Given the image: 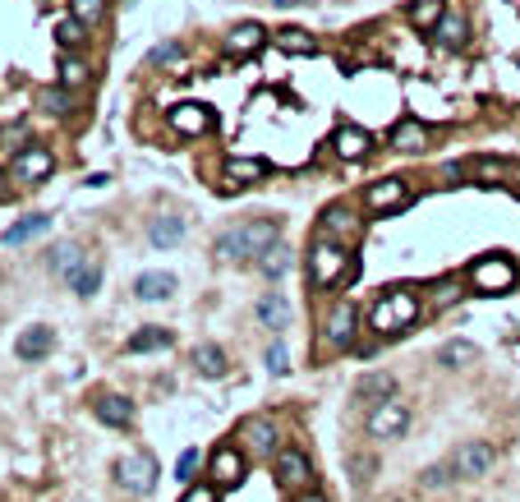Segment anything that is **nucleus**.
Masks as SVG:
<instances>
[{
	"label": "nucleus",
	"mask_w": 520,
	"mask_h": 502,
	"mask_svg": "<svg viewBox=\"0 0 520 502\" xmlns=\"http://www.w3.org/2000/svg\"><path fill=\"white\" fill-rule=\"evenodd\" d=\"M272 245H281V217H258V222H244L235 231H222L216 235V254L222 258H263Z\"/></svg>",
	"instance_id": "1"
},
{
	"label": "nucleus",
	"mask_w": 520,
	"mask_h": 502,
	"mask_svg": "<svg viewBox=\"0 0 520 502\" xmlns=\"http://www.w3.org/2000/svg\"><path fill=\"white\" fill-rule=\"evenodd\" d=\"M354 272H360V263L345 254V245L318 235L313 249H309V286H313V290H332V286H341V281L354 277Z\"/></svg>",
	"instance_id": "2"
},
{
	"label": "nucleus",
	"mask_w": 520,
	"mask_h": 502,
	"mask_svg": "<svg viewBox=\"0 0 520 502\" xmlns=\"http://www.w3.org/2000/svg\"><path fill=\"white\" fill-rule=\"evenodd\" d=\"M415 319H419V300H415V290L396 286V290H387V296H382V300L373 304L369 328H373L378 336H401V332L415 328Z\"/></svg>",
	"instance_id": "3"
},
{
	"label": "nucleus",
	"mask_w": 520,
	"mask_h": 502,
	"mask_svg": "<svg viewBox=\"0 0 520 502\" xmlns=\"http://www.w3.org/2000/svg\"><path fill=\"white\" fill-rule=\"evenodd\" d=\"M516 263L507 254H488L479 258L475 268H470V286L479 290V296H507V290H516Z\"/></svg>",
	"instance_id": "4"
},
{
	"label": "nucleus",
	"mask_w": 520,
	"mask_h": 502,
	"mask_svg": "<svg viewBox=\"0 0 520 502\" xmlns=\"http://www.w3.org/2000/svg\"><path fill=\"white\" fill-rule=\"evenodd\" d=\"M157 457L152 452H129V457H120L116 461V484L125 489V493H134V498H148L152 489H157Z\"/></svg>",
	"instance_id": "5"
},
{
	"label": "nucleus",
	"mask_w": 520,
	"mask_h": 502,
	"mask_svg": "<svg viewBox=\"0 0 520 502\" xmlns=\"http://www.w3.org/2000/svg\"><path fill=\"white\" fill-rule=\"evenodd\" d=\"M318 231L327 235V240H337V245H360L364 240V222L360 217H354L350 213V207H341V203H332V207H327V213L318 217Z\"/></svg>",
	"instance_id": "6"
},
{
	"label": "nucleus",
	"mask_w": 520,
	"mask_h": 502,
	"mask_svg": "<svg viewBox=\"0 0 520 502\" xmlns=\"http://www.w3.org/2000/svg\"><path fill=\"white\" fill-rule=\"evenodd\" d=\"M364 429H369V438H401L405 429H410V410L401 406V401H378L373 410H369V419H364Z\"/></svg>",
	"instance_id": "7"
},
{
	"label": "nucleus",
	"mask_w": 520,
	"mask_h": 502,
	"mask_svg": "<svg viewBox=\"0 0 520 502\" xmlns=\"http://www.w3.org/2000/svg\"><path fill=\"white\" fill-rule=\"evenodd\" d=\"M492 461H498V452H492L488 442L470 438V442H460L456 452H451V470L460 474V480H479V474L492 470Z\"/></svg>",
	"instance_id": "8"
},
{
	"label": "nucleus",
	"mask_w": 520,
	"mask_h": 502,
	"mask_svg": "<svg viewBox=\"0 0 520 502\" xmlns=\"http://www.w3.org/2000/svg\"><path fill=\"white\" fill-rule=\"evenodd\" d=\"M51 171H56V152H51V148L28 143V148H19V152H14V180H23V184H42Z\"/></svg>",
	"instance_id": "9"
},
{
	"label": "nucleus",
	"mask_w": 520,
	"mask_h": 502,
	"mask_svg": "<svg viewBox=\"0 0 520 502\" xmlns=\"http://www.w3.org/2000/svg\"><path fill=\"white\" fill-rule=\"evenodd\" d=\"M249 452L258 457H277V419L272 415H249V419H240V433H235Z\"/></svg>",
	"instance_id": "10"
},
{
	"label": "nucleus",
	"mask_w": 520,
	"mask_h": 502,
	"mask_svg": "<svg viewBox=\"0 0 520 502\" xmlns=\"http://www.w3.org/2000/svg\"><path fill=\"white\" fill-rule=\"evenodd\" d=\"M167 125L175 129V134H184V139H199V134H207V129L216 125V116H212V107H203V101H180V107H171Z\"/></svg>",
	"instance_id": "11"
},
{
	"label": "nucleus",
	"mask_w": 520,
	"mask_h": 502,
	"mask_svg": "<svg viewBox=\"0 0 520 502\" xmlns=\"http://www.w3.org/2000/svg\"><path fill=\"white\" fill-rule=\"evenodd\" d=\"M277 484H281V489H309V484H313L309 457L295 452V447H281V452H277Z\"/></svg>",
	"instance_id": "12"
},
{
	"label": "nucleus",
	"mask_w": 520,
	"mask_h": 502,
	"mask_svg": "<svg viewBox=\"0 0 520 502\" xmlns=\"http://www.w3.org/2000/svg\"><path fill=\"white\" fill-rule=\"evenodd\" d=\"M410 198V184L401 180V175H387V180H373L369 184V194H364V203L373 207V213H396V207Z\"/></svg>",
	"instance_id": "13"
},
{
	"label": "nucleus",
	"mask_w": 520,
	"mask_h": 502,
	"mask_svg": "<svg viewBox=\"0 0 520 502\" xmlns=\"http://www.w3.org/2000/svg\"><path fill=\"white\" fill-rule=\"evenodd\" d=\"M354 323H360V313H354V304L350 300H341L332 313H327V346H332V351H341V346H350V341H354Z\"/></svg>",
	"instance_id": "14"
},
{
	"label": "nucleus",
	"mask_w": 520,
	"mask_h": 502,
	"mask_svg": "<svg viewBox=\"0 0 520 502\" xmlns=\"http://www.w3.org/2000/svg\"><path fill=\"white\" fill-rule=\"evenodd\" d=\"M51 351H56V328H42V323L37 328H23L19 341H14V355L28 360V364L42 360V355H51Z\"/></svg>",
	"instance_id": "15"
},
{
	"label": "nucleus",
	"mask_w": 520,
	"mask_h": 502,
	"mask_svg": "<svg viewBox=\"0 0 520 502\" xmlns=\"http://www.w3.org/2000/svg\"><path fill=\"white\" fill-rule=\"evenodd\" d=\"M240 480H244V457L235 452V447H216V452H212V484L231 489Z\"/></svg>",
	"instance_id": "16"
},
{
	"label": "nucleus",
	"mask_w": 520,
	"mask_h": 502,
	"mask_svg": "<svg viewBox=\"0 0 520 502\" xmlns=\"http://www.w3.org/2000/svg\"><path fill=\"white\" fill-rule=\"evenodd\" d=\"M332 148H337V157H345V162H360V157H369L373 139H369V129H360V125H341L332 134Z\"/></svg>",
	"instance_id": "17"
},
{
	"label": "nucleus",
	"mask_w": 520,
	"mask_h": 502,
	"mask_svg": "<svg viewBox=\"0 0 520 502\" xmlns=\"http://www.w3.org/2000/svg\"><path fill=\"white\" fill-rule=\"evenodd\" d=\"M93 415L102 419V425H111V429H129V425H134V406L125 401V396H116V392L97 396V401H93Z\"/></svg>",
	"instance_id": "18"
},
{
	"label": "nucleus",
	"mask_w": 520,
	"mask_h": 502,
	"mask_svg": "<svg viewBox=\"0 0 520 502\" xmlns=\"http://www.w3.org/2000/svg\"><path fill=\"white\" fill-rule=\"evenodd\" d=\"M392 396H396V378L392 374H382V368H378V374H364L360 383H354V401H392Z\"/></svg>",
	"instance_id": "19"
},
{
	"label": "nucleus",
	"mask_w": 520,
	"mask_h": 502,
	"mask_svg": "<svg viewBox=\"0 0 520 502\" xmlns=\"http://www.w3.org/2000/svg\"><path fill=\"white\" fill-rule=\"evenodd\" d=\"M134 296L148 300V304L171 300V296H175V277H171V272H143L139 281H134Z\"/></svg>",
	"instance_id": "20"
},
{
	"label": "nucleus",
	"mask_w": 520,
	"mask_h": 502,
	"mask_svg": "<svg viewBox=\"0 0 520 502\" xmlns=\"http://www.w3.org/2000/svg\"><path fill=\"white\" fill-rule=\"evenodd\" d=\"M263 42H267L263 23H240V28H231V37H226V51H231V56H254Z\"/></svg>",
	"instance_id": "21"
},
{
	"label": "nucleus",
	"mask_w": 520,
	"mask_h": 502,
	"mask_svg": "<svg viewBox=\"0 0 520 502\" xmlns=\"http://www.w3.org/2000/svg\"><path fill=\"white\" fill-rule=\"evenodd\" d=\"M392 143H396L401 152H424V148H428V129H424L415 116H405V120L392 129Z\"/></svg>",
	"instance_id": "22"
},
{
	"label": "nucleus",
	"mask_w": 520,
	"mask_h": 502,
	"mask_svg": "<svg viewBox=\"0 0 520 502\" xmlns=\"http://www.w3.org/2000/svg\"><path fill=\"white\" fill-rule=\"evenodd\" d=\"M148 240H152V249H175L184 240V217H157L148 226Z\"/></svg>",
	"instance_id": "23"
},
{
	"label": "nucleus",
	"mask_w": 520,
	"mask_h": 502,
	"mask_svg": "<svg viewBox=\"0 0 520 502\" xmlns=\"http://www.w3.org/2000/svg\"><path fill=\"white\" fill-rule=\"evenodd\" d=\"M433 37H437V46L460 51V46H465V37H470V28H465V19H460V14H443V23L433 28Z\"/></svg>",
	"instance_id": "24"
},
{
	"label": "nucleus",
	"mask_w": 520,
	"mask_h": 502,
	"mask_svg": "<svg viewBox=\"0 0 520 502\" xmlns=\"http://www.w3.org/2000/svg\"><path fill=\"white\" fill-rule=\"evenodd\" d=\"M258 319H263V328H286V323H290V304H286V296L267 290V296L258 300Z\"/></svg>",
	"instance_id": "25"
},
{
	"label": "nucleus",
	"mask_w": 520,
	"mask_h": 502,
	"mask_svg": "<svg viewBox=\"0 0 520 502\" xmlns=\"http://www.w3.org/2000/svg\"><path fill=\"white\" fill-rule=\"evenodd\" d=\"M267 175V162H258V157H231L226 162V180L231 184H254Z\"/></svg>",
	"instance_id": "26"
},
{
	"label": "nucleus",
	"mask_w": 520,
	"mask_h": 502,
	"mask_svg": "<svg viewBox=\"0 0 520 502\" xmlns=\"http://www.w3.org/2000/svg\"><path fill=\"white\" fill-rule=\"evenodd\" d=\"M46 226H51V217H42V213L37 217H23V222H14L5 235H0V245H28V240H37Z\"/></svg>",
	"instance_id": "27"
},
{
	"label": "nucleus",
	"mask_w": 520,
	"mask_h": 502,
	"mask_svg": "<svg viewBox=\"0 0 520 502\" xmlns=\"http://www.w3.org/2000/svg\"><path fill=\"white\" fill-rule=\"evenodd\" d=\"M194 364H199V374H203V378H226V368H231V364H226V351H222V346H212V341L194 351Z\"/></svg>",
	"instance_id": "28"
},
{
	"label": "nucleus",
	"mask_w": 520,
	"mask_h": 502,
	"mask_svg": "<svg viewBox=\"0 0 520 502\" xmlns=\"http://www.w3.org/2000/svg\"><path fill=\"white\" fill-rule=\"evenodd\" d=\"M277 46L290 51V56H318V42L305 28H277Z\"/></svg>",
	"instance_id": "29"
},
{
	"label": "nucleus",
	"mask_w": 520,
	"mask_h": 502,
	"mask_svg": "<svg viewBox=\"0 0 520 502\" xmlns=\"http://www.w3.org/2000/svg\"><path fill=\"white\" fill-rule=\"evenodd\" d=\"M437 360H443L447 368H465V364L479 360V346H475V341H447V346L437 351Z\"/></svg>",
	"instance_id": "30"
},
{
	"label": "nucleus",
	"mask_w": 520,
	"mask_h": 502,
	"mask_svg": "<svg viewBox=\"0 0 520 502\" xmlns=\"http://www.w3.org/2000/svg\"><path fill=\"white\" fill-rule=\"evenodd\" d=\"M65 281H69V286L78 290V296H93V290L102 286V268H97L93 258H84V263H78V268H74V272H69Z\"/></svg>",
	"instance_id": "31"
},
{
	"label": "nucleus",
	"mask_w": 520,
	"mask_h": 502,
	"mask_svg": "<svg viewBox=\"0 0 520 502\" xmlns=\"http://www.w3.org/2000/svg\"><path fill=\"white\" fill-rule=\"evenodd\" d=\"M171 341H175V336H171L167 328H143V332H134V336H129V351H134V355H143V351L171 346Z\"/></svg>",
	"instance_id": "32"
},
{
	"label": "nucleus",
	"mask_w": 520,
	"mask_h": 502,
	"mask_svg": "<svg viewBox=\"0 0 520 502\" xmlns=\"http://www.w3.org/2000/svg\"><path fill=\"white\" fill-rule=\"evenodd\" d=\"M84 258H88V254L78 249V245H56V249H51V272H56V277H69Z\"/></svg>",
	"instance_id": "33"
},
{
	"label": "nucleus",
	"mask_w": 520,
	"mask_h": 502,
	"mask_svg": "<svg viewBox=\"0 0 520 502\" xmlns=\"http://www.w3.org/2000/svg\"><path fill=\"white\" fill-rule=\"evenodd\" d=\"M410 23H415V28H437V23H443V0H415V5H410Z\"/></svg>",
	"instance_id": "34"
},
{
	"label": "nucleus",
	"mask_w": 520,
	"mask_h": 502,
	"mask_svg": "<svg viewBox=\"0 0 520 502\" xmlns=\"http://www.w3.org/2000/svg\"><path fill=\"white\" fill-rule=\"evenodd\" d=\"M258 268H263V277H286V272H290V254H286L281 245H272V249L258 258Z\"/></svg>",
	"instance_id": "35"
},
{
	"label": "nucleus",
	"mask_w": 520,
	"mask_h": 502,
	"mask_svg": "<svg viewBox=\"0 0 520 502\" xmlns=\"http://www.w3.org/2000/svg\"><path fill=\"white\" fill-rule=\"evenodd\" d=\"M69 14H74L78 23H88V28H93V23H102V19H106V0H69Z\"/></svg>",
	"instance_id": "36"
},
{
	"label": "nucleus",
	"mask_w": 520,
	"mask_h": 502,
	"mask_svg": "<svg viewBox=\"0 0 520 502\" xmlns=\"http://www.w3.org/2000/svg\"><path fill=\"white\" fill-rule=\"evenodd\" d=\"M84 28H88V23H78V19L69 14V19H61V23H56V42H61L65 51H74L78 42H84Z\"/></svg>",
	"instance_id": "37"
},
{
	"label": "nucleus",
	"mask_w": 520,
	"mask_h": 502,
	"mask_svg": "<svg viewBox=\"0 0 520 502\" xmlns=\"http://www.w3.org/2000/svg\"><path fill=\"white\" fill-rule=\"evenodd\" d=\"M84 78H88V65L78 61V56H69V61L61 65V84H65V88H78Z\"/></svg>",
	"instance_id": "38"
},
{
	"label": "nucleus",
	"mask_w": 520,
	"mask_h": 502,
	"mask_svg": "<svg viewBox=\"0 0 520 502\" xmlns=\"http://www.w3.org/2000/svg\"><path fill=\"white\" fill-rule=\"evenodd\" d=\"M180 502H222V493H216V484H194V489H184Z\"/></svg>",
	"instance_id": "39"
},
{
	"label": "nucleus",
	"mask_w": 520,
	"mask_h": 502,
	"mask_svg": "<svg viewBox=\"0 0 520 502\" xmlns=\"http://www.w3.org/2000/svg\"><path fill=\"white\" fill-rule=\"evenodd\" d=\"M148 61H152V65H175V61H180V46H175V42H161V46H152Z\"/></svg>",
	"instance_id": "40"
},
{
	"label": "nucleus",
	"mask_w": 520,
	"mask_h": 502,
	"mask_svg": "<svg viewBox=\"0 0 520 502\" xmlns=\"http://www.w3.org/2000/svg\"><path fill=\"white\" fill-rule=\"evenodd\" d=\"M267 368H272V374H286V368H290V355H286L281 341H277V346H267Z\"/></svg>",
	"instance_id": "41"
},
{
	"label": "nucleus",
	"mask_w": 520,
	"mask_h": 502,
	"mask_svg": "<svg viewBox=\"0 0 520 502\" xmlns=\"http://www.w3.org/2000/svg\"><path fill=\"white\" fill-rule=\"evenodd\" d=\"M42 107H46V111H69L65 88H46V93H42Z\"/></svg>",
	"instance_id": "42"
},
{
	"label": "nucleus",
	"mask_w": 520,
	"mask_h": 502,
	"mask_svg": "<svg viewBox=\"0 0 520 502\" xmlns=\"http://www.w3.org/2000/svg\"><path fill=\"white\" fill-rule=\"evenodd\" d=\"M451 474H456L451 466H433V470H424V489H443Z\"/></svg>",
	"instance_id": "43"
},
{
	"label": "nucleus",
	"mask_w": 520,
	"mask_h": 502,
	"mask_svg": "<svg viewBox=\"0 0 520 502\" xmlns=\"http://www.w3.org/2000/svg\"><path fill=\"white\" fill-rule=\"evenodd\" d=\"M194 466H199V452H184L180 466H175V474H180V480H189V474H194Z\"/></svg>",
	"instance_id": "44"
},
{
	"label": "nucleus",
	"mask_w": 520,
	"mask_h": 502,
	"mask_svg": "<svg viewBox=\"0 0 520 502\" xmlns=\"http://www.w3.org/2000/svg\"><path fill=\"white\" fill-rule=\"evenodd\" d=\"M456 296H460V286H451V281H447V286H437V296H433V300H437V304H451Z\"/></svg>",
	"instance_id": "45"
},
{
	"label": "nucleus",
	"mask_w": 520,
	"mask_h": 502,
	"mask_svg": "<svg viewBox=\"0 0 520 502\" xmlns=\"http://www.w3.org/2000/svg\"><path fill=\"white\" fill-rule=\"evenodd\" d=\"M295 502H327V498H322V493H309V489H305V493H299Z\"/></svg>",
	"instance_id": "46"
},
{
	"label": "nucleus",
	"mask_w": 520,
	"mask_h": 502,
	"mask_svg": "<svg viewBox=\"0 0 520 502\" xmlns=\"http://www.w3.org/2000/svg\"><path fill=\"white\" fill-rule=\"evenodd\" d=\"M277 10H295V5H305V0H272Z\"/></svg>",
	"instance_id": "47"
},
{
	"label": "nucleus",
	"mask_w": 520,
	"mask_h": 502,
	"mask_svg": "<svg viewBox=\"0 0 520 502\" xmlns=\"http://www.w3.org/2000/svg\"><path fill=\"white\" fill-rule=\"evenodd\" d=\"M511 190H516V194H520V166H516V171H511Z\"/></svg>",
	"instance_id": "48"
},
{
	"label": "nucleus",
	"mask_w": 520,
	"mask_h": 502,
	"mask_svg": "<svg viewBox=\"0 0 520 502\" xmlns=\"http://www.w3.org/2000/svg\"><path fill=\"white\" fill-rule=\"evenodd\" d=\"M0 198H5V175H0Z\"/></svg>",
	"instance_id": "49"
}]
</instances>
